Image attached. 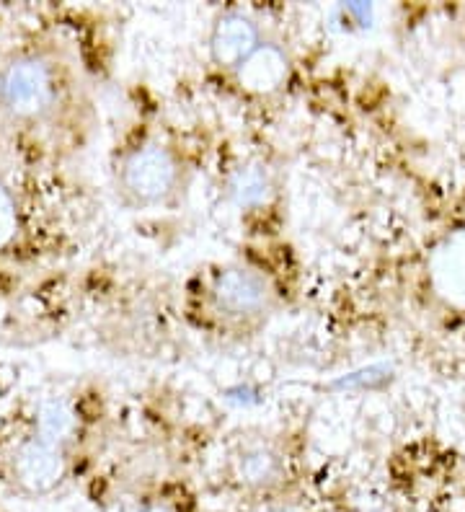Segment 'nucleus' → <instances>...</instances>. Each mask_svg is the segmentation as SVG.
<instances>
[{"instance_id":"1","label":"nucleus","mask_w":465,"mask_h":512,"mask_svg":"<svg viewBox=\"0 0 465 512\" xmlns=\"http://www.w3.org/2000/svg\"><path fill=\"white\" fill-rule=\"evenodd\" d=\"M124 182L145 202L161 200L176 182V163L166 148L137 150L124 169Z\"/></svg>"},{"instance_id":"2","label":"nucleus","mask_w":465,"mask_h":512,"mask_svg":"<svg viewBox=\"0 0 465 512\" xmlns=\"http://www.w3.org/2000/svg\"><path fill=\"white\" fill-rule=\"evenodd\" d=\"M259 34L256 26L241 16V13H228L217 21L215 32H212L210 50L217 65H228V68H241L248 57L259 50Z\"/></svg>"},{"instance_id":"3","label":"nucleus","mask_w":465,"mask_h":512,"mask_svg":"<svg viewBox=\"0 0 465 512\" xmlns=\"http://www.w3.org/2000/svg\"><path fill=\"white\" fill-rule=\"evenodd\" d=\"M217 306L230 313L259 311L267 300V282L251 269H228L215 282Z\"/></svg>"},{"instance_id":"4","label":"nucleus","mask_w":465,"mask_h":512,"mask_svg":"<svg viewBox=\"0 0 465 512\" xmlns=\"http://www.w3.org/2000/svg\"><path fill=\"white\" fill-rule=\"evenodd\" d=\"M241 86L251 94H272L287 81V57L274 44H261L238 68Z\"/></svg>"},{"instance_id":"5","label":"nucleus","mask_w":465,"mask_h":512,"mask_svg":"<svg viewBox=\"0 0 465 512\" xmlns=\"http://www.w3.org/2000/svg\"><path fill=\"white\" fill-rule=\"evenodd\" d=\"M230 194L241 207H259L269 200L272 194V182H269L267 171L261 166H246L238 171L230 182Z\"/></svg>"},{"instance_id":"6","label":"nucleus","mask_w":465,"mask_h":512,"mask_svg":"<svg viewBox=\"0 0 465 512\" xmlns=\"http://www.w3.org/2000/svg\"><path fill=\"white\" fill-rule=\"evenodd\" d=\"M57 476H60V463L47 450L31 448L24 456V461H21V481L29 489H34V492L50 489L57 481Z\"/></svg>"},{"instance_id":"7","label":"nucleus","mask_w":465,"mask_h":512,"mask_svg":"<svg viewBox=\"0 0 465 512\" xmlns=\"http://www.w3.org/2000/svg\"><path fill=\"white\" fill-rule=\"evenodd\" d=\"M279 476V461L274 453L264 448L248 450L241 461V479L248 487H269Z\"/></svg>"},{"instance_id":"8","label":"nucleus","mask_w":465,"mask_h":512,"mask_svg":"<svg viewBox=\"0 0 465 512\" xmlns=\"http://www.w3.org/2000/svg\"><path fill=\"white\" fill-rule=\"evenodd\" d=\"M8 91H11V99L16 107H34L39 101V96L44 94L42 70L34 68V65L19 68L13 73L11 83H8Z\"/></svg>"},{"instance_id":"9","label":"nucleus","mask_w":465,"mask_h":512,"mask_svg":"<svg viewBox=\"0 0 465 512\" xmlns=\"http://www.w3.org/2000/svg\"><path fill=\"white\" fill-rule=\"evenodd\" d=\"M380 373H385V368H370V370H360V373H352L347 375V378H341V381H336V386H354V383H370L375 381V378H383Z\"/></svg>"},{"instance_id":"10","label":"nucleus","mask_w":465,"mask_h":512,"mask_svg":"<svg viewBox=\"0 0 465 512\" xmlns=\"http://www.w3.org/2000/svg\"><path fill=\"white\" fill-rule=\"evenodd\" d=\"M145 512H176V510H171L168 505H153V507H148Z\"/></svg>"}]
</instances>
